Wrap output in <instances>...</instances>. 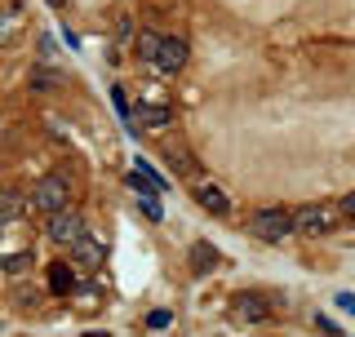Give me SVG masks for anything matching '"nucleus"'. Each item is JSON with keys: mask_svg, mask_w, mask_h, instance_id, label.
<instances>
[{"mask_svg": "<svg viewBox=\"0 0 355 337\" xmlns=\"http://www.w3.org/2000/svg\"><path fill=\"white\" fill-rule=\"evenodd\" d=\"M67 205H71V182L62 173H44L27 196V213H40V218H49V213H58Z\"/></svg>", "mask_w": 355, "mask_h": 337, "instance_id": "f257e3e1", "label": "nucleus"}, {"mask_svg": "<svg viewBox=\"0 0 355 337\" xmlns=\"http://www.w3.org/2000/svg\"><path fill=\"white\" fill-rule=\"evenodd\" d=\"M293 231V213L288 209H258L249 213V235H258L262 244H280Z\"/></svg>", "mask_w": 355, "mask_h": 337, "instance_id": "f03ea898", "label": "nucleus"}, {"mask_svg": "<svg viewBox=\"0 0 355 337\" xmlns=\"http://www.w3.org/2000/svg\"><path fill=\"white\" fill-rule=\"evenodd\" d=\"M80 235H85V218H80V213H76L71 205L58 209V213H49V240H53V244L71 249V244L80 240Z\"/></svg>", "mask_w": 355, "mask_h": 337, "instance_id": "7ed1b4c3", "label": "nucleus"}, {"mask_svg": "<svg viewBox=\"0 0 355 337\" xmlns=\"http://www.w3.org/2000/svg\"><path fill=\"white\" fill-rule=\"evenodd\" d=\"M187 53H191V49H187V40L164 36V40H160V49H155V58H151V67H155L160 76H178V71L187 67Z\"/></svg>", "mask_w": 355, "mask_h": 337, "instance_id": "20e7f679", "label": "nucleus"}, {"mask_svg": "<svg viewBox=\"0 0 355 337\" xmlns=\"http://www.w3.org/2000/svg\"><path fill=\"white\" fill-rule=\"evenodd\" d=\"M333 218H338L333 209H324V205H306V209L293 213V231H297V235H324V231L333 227Z\"/></svg>", "mask_w": 355, "mask_h": 337, "instance_id": "39448f33", "label": "nucleus"}, {"mask_svg": "<svg viewBox=\"0 0 355 337\" xmlns=\"http://www.w3.org/2000/svg\"><path fill=\"white\" fill-rule=\"evenodd\" d=\"M71 262L80 266V271H98V266L107 262V244L98 240V235H89V231H85L80 240L71 244Z\"/></svg>", "mask_w": 355, "mask_h": 337, "instance_id": "423d86ee", "label": "nucleus"}, {"mask_svg": "<svg viewBox=\"0 0 355 337\" xmlns=\"http://www.w3.org/2000/svg\"><path fill=\"white\" fill-rule=\"evenodd\" d=\"M231 306H236L240 324H266V320H271V302H266L262 293H236Z\"/></svg>", "mask_w": 355, "mask_h": 337, "instance_id": "0eeeda50", "label": "nucleus"}, {"mask_svg": "<svg viewBox=\"0 0 355 337\" xmlns=\"http://www.w3.org/2000/svg\"><path fill=\"white\" fill-rule=\"evenodd\" d=\"M187 266H191L196 275H214V266H222V253L214 249V244L196 240V244H191V253H187Z\"/></svg>", "mask_w": 355, "mask_h": 337, "instance_id": "6e6552de", "label": "nucleus"}, {"mask_svg": "<svg viewBox=\"0 0 355 337\" xmlns=\"http://www.w3.org/2000/svg\"><path fill=\"white\" fill-rule=\"evenodd\" d=\"M196 200H200V209H209V213H218V218H222V213H227L231 209V200H227V191H222V187H196Z\"/></svg>", "mask_w": 355, "mask_h": 337, "instance_id": "1a4fd4ad", "label": "nucleus"}, {"mask_svg": "<svg viewBox=\"0 0 355 337\" xmlns=\"http://www.w3.org/2000/svg\"><path fill=\"white\" fill-rule=\"evenodd\" d=\"M169 120H173L169 107H138V111H133V125H138V129H164Z\"/></svg>", "mask_w": 355, "mask_h": 337, "instance_id": "9d476101", "label": "nucleus"}, {"mask_svg": "<svg viewBox=\"0 0 355 337\" xmlns=\"http://www.w3.org/2000/svg\"><path fill=\"white\" fill-rule=\"evenodd\" d=\"M164 160H169L173 173H182V178H196L200 173V164L191 160V151H187V147H173V142H169V147H164Z\"/></svg>", "mask_w": 355, "mask_h": 337, "instance_id": "9b49d317", "label": "nucleus"}, {"mask_svg": "<svg viewBox=\"0 0 355 337\" xmlns=\"http://www.w3.org/2000/svg\"><path fill=\"white\" fill-rule=\"evenodd\" d=\"M49 288H53L58 297L76 293V275H71V266H67V262H53V266H49Z\"/></svg>", "mask_w": 355, "mask_h": 337, "instance_id": "f8f14e48", "label": "nucleus"}, {"mask_svg": "<svg viewBox=\"0 0 355 337\" xmlns=\"http://www.w3.org/2000/svg\"><path fill=\"white\" fill-rule=\"evenodd\" d=\"M160 40H164V36H155V31H138V36H133V53H138L142 62H151L155 49H160Z\"/></svg>", "mask_w": 355, "mask_h": 337, "instance_id": "ddd939ff", "label": "nucleus"}, {"mask_svg": "<svg viewBox=\"0 0 355 337\" xmlns=\"http://www.w3.org/2000/svg\"><path fill=\"white\" fill-rule=\"evenodd\" d=\"M18 213H27V200L14 196V191H0V222H14Z\"/></svg>", "mask_w": 355, "mask_h": 337, "instance_id": "4468645a", "label": "nucleus"}, {"mask_svg": "<svg viewBox=\"0 0 355 337\" xmlns=\"http://www.w3.org/2000/svg\"><path fill=\"white\" fill-rule=\"evenodd\" d=\"M22 31V14L18 9H0V44H9Z\"/></svg>", "mask_w": 355, "mask_h": 337, "instance_id": "2eb2a0df", "label": "nucleus"}, {"mask_svg": "<svg viewBox=\"0 0 355 337\" xmlns=\"http://www.w3.org/2000/svg\"><path fill=\"white\" fill-rule=\"evenodd\" d=\"M31 89H62V76L58 71H36L31 76Z\"/></svg>", "mask_w": 355, "mask_h": 337, "instance_id": "dca6fc26", "label": "nucleus"}, {"mask_svg": "<svg viewBox=\"0 0 355 337\" xmlns=\"http://www.w3.org/2000/svg\"><path fill=\"white\" fill-rule=\"evenodd\" d=\"M111 103H116L120 116H129V98H125V89H111Z\"/></svg>", "mask_w": 355, "mask_h": 337, "instance_id": "f3484780", "label": "nucleus"}, {"mask_svg": "<svg viewBox=\"0 0 355 337\" xmlns=\"http://www.w3.org/2000/svg\"><path fill=\"white\" fill-rule=\"evenodd\" d=\"M173 316H169V311H151V316H147V324H151V329H164V324H169Z\"/></svg>", "mask_w": 355, "mask_h": 337, "instance_id": "a211bd4d", "label": "nucleus"}, {"mask_svg": "<svg viewBox=\"0 0 355 337\" xmlns=\"http://www.w3.org/2000/svg\"><path fill=\"white\" fill-rule=\"evenodd\" d=\"M315 329H320V333H338V324H333L329 316H315Z\"/></svg>", "mask_w": 355, "mask_h": 337, "instance_id": "6ab92c4d", "label": "nucleus"}, {"mask_svg": "<svg viewBox=\"0 0 355 337\" xmlns=\"http://www.w3.org/2000/svg\"><path fill=\"white\" fill-rule=\"evenodd\" d=\"M342 213H347V218H355V191H351L347 200H342Z\"/></svg>", "mask_w": 355, "mask_h": 337, "instance_id": "aec40b11", "label": "nucleus"}, {"mask_svg": "<svg viewBox=\"0 0 355 337\" xmlns=\"http://www.w3.org/2000/svg\"><path fill=\"white\" fill-rule=\"evenodd\" d=\"M338 306H342V311H355V297H351V293H338Z\"/></svg>", "mask_w": 355, "mask_h": 337, "instance_id": "412c9836", "label": "nucleus"}, {"mask_svg": "<svg viewBox=\"0 0 355 337\" xmlns=\"http://www.w3.org/2000/svg\"><path fill=\"white\" fill-rule=\"evenodd\" d=\"M49 5H53V9H62V5H67V0H49Z\"/></svg>", "mask_w": 355, "mask_h": 337, "instance_id": "4be33fe9", "label": "nucleus"}]
</instances>
